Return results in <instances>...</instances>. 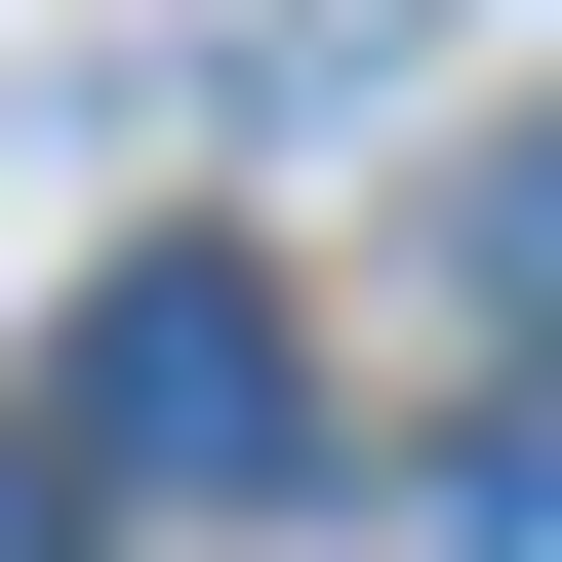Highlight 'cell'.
Returning <instances> with one entry per match:
<instances>
[{"label": "cell", "mask_w": 562, "mask_h": 562, "mask_svg": "<svg viewBox=\"0 0 562 562\" xmlns=\"http://www.w3.org/2000/svg\"><path fill=\"white\" fill-rule=\"evenodd\" d=\"M41 482H281V281L241 241H161V281H81V362H41Z\"/></svg>", "instance_id": "obj_1"}, {"label": "cell", "mask_w": 562, "mask_h": 562, "mask_svg": "<svg viewBox=\"0 0 562 562\" xmlns=\"http://www.w3.org/2000/svg\"><path fill=\"white\" fill-rule=\"evenodd\" d=\"M482 281H522V322H562V121H522V161H482Z\"/></svg>", "instance_id": "obj_2"}, {"label": "cell", "mask_w": 562, "mask_h": 562, "mask_svg": "<svg viewBox=\"0 0 562 562\" xmlns=\"http://www.w3.org/2000/svg\"><path fill=\"white\" fill-rule=\"evenodd\" d=\"M41 522H81V482H41V442H0V562H41Z\"/></svg>", "instance_id": "obj_3"}, {"label": "cell", "mask_w": 562, "mask_h": 562, "mask_svg": "<svg viewBox=\"0 0 562 562\" xmlns=\"http://www.w3.org/2000/svg\"><path fill=\"white\" fill-rule=\"evenodd\" d=\"M241 41H402V0H241Z\"/></svg>", "instance_id": "obj_4"}]
</instances>
